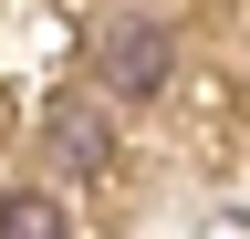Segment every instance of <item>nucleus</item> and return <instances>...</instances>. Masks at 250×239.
<instances>
[{"label":"nucleus","instance_id":"f03ea898","mask_svg":"<svg viewBox=\"0 0 250 239\" xmlns=\"http://www.w3.org/2000/svg\"><path fill=\"white\" fill-rule=\"evenodd\" d=\"M94 83H104L115 104H146L156 83H167V21H115V32L94 42Z\"/></svg>","mask_w":250,"mask_h":239},{"label":"nucleus","instance_id":"f257e3e1","mask_svg":"<svg viewBox=\"0 0 250 239\" xmlns=\"http://www.w3.org/2000/svg\"><path fill=\"white\" fill-rule=\"evenodd\" d=\"M42 166L62 177V187H104V177H115V125H104L94 94H62L42 114Z\"/></svg>","mask_w":250,"mask_h":239},{"label":"nucleus","instance_id":"7ed1b4c3","mask_svg":"<svg viewBox=\"0 0 250 239\" xmlns=\"http://www.w3.org/2000/svg\"><path fill=\"white\" fill-rule=\"evenodd\" d=\"M0 239H62L52 187H0Z\"/></svg>","mask_w":250,"mask_h":239}]
</instances>
